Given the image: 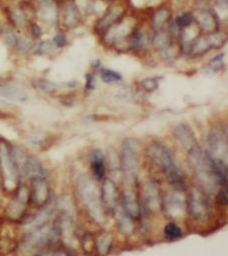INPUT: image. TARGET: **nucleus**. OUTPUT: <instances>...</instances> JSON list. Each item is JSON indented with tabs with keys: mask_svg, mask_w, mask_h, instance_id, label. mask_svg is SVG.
<instances>
[{
	"mask_svg": "<svg viewBox=\"0 0 228 256\" xmlns=\"http://www.w3.org/2000/svg\"><path fill=\"white\" fill-rule=\"evenodd\" d=\"M146 155L150 163L166 176L175 189L183 190L185 186L184 172L175 154L168 146L161 142L153 141L148 145Z\"/></svg>",
	"mask_w": 228,
	"mask_h": 256,
	"instance_id": "nucleus-1",
	"label": "nucleus"
},
{
	"mask_svg": "<svg viewBox=\"0 0 228 256\" xmlns=\"http://www.w3.org/2000/svg\"><path fill=\"white\" fill-rule=\"evenodd\" d=\"M188 164L199 182L200 188L206 194H212L217 187H220V178L214 160L207 151L199 145L188 151Z\"/></svg>",
	"mask_w": 228,
	"mask_h": 256,
	"instance_id": "nucleus-2",
	"label": "nucleus"
},
{
	"mask_svg": "<svg viewBox=\"0 0 228 256\" xmlns=\"http://www.w3.org/2000/svg\"><path fill=\"white\" fill-rule=\"evenodd\" d=\"M59 239L57 221H50L39 228L26 232L21 243L17 246V253L19 256H37Z\"/></svg>",
	"mask_w": 228,
	"mask_h": 256,
	"instance_id": "nucleus-3",
	"label": "nucleus"
},
{
	"mask_svg": "<svg viewBox=\"0 0 228 256\" xmlns=\"http://www.w3.org/2000/svg\"><path fill=\"white\" fill-rule=\"evenodd\" d=\"M77 192L79 198L89 216L97 223H103L106 219L105 207L101 197V189L95 179L82 175L77 181Z\"/></svg>",
	"mask_w": 228,
	"mask_h": 256,
	"instance_id": "nucleus-4",
	"label": "nucleus"
},
{
	"mask_svg": "<svg viewBox=\"0 0 228 256\" xmlns=\"http://www.w3.org/2000/svg\"><path fill=\"white\" fill-rule=\"evenodd\" d=\"M140 144L134 138H125L121 143L119 163L124 180L132 184L135 182L139 170Z\"/></svg>",
	"mask_w": 228,
	"mask_h": 256,
	"instance_id": "nucleus-5",
	"label": "nucleus"
},
{
	"mask_svg": "<svg viewBox=\"0 0 228 256\" xmlns=\"http://www.w3.org/2000/svg\"><path fill=\"white\" fill-rule=\"evenodd\" d=\"M0 178L4 191L14 192L19 186V170L11 146L4 140H0Z\"/></svg>",
	"mask_w": 228,
	"mask_h": 256,
	"instance_id": "nucleus-6",
	"label": "nucleus"
},
{
	"mask_svg": "<svg viewBox=\"0 0 228 256\" xmlns=\"http://www.w3.org/2000/svg\"><path fill=\"white\" fill-rule=\"evenodd\" d=\"M186 210L195 221L205 220L210 212L207 194L199 187L190 188L186 196Z\"/></svg>",
	"mask_w": 228,
	"mask_h": 256,
	"instance_id": "nucleus-7",
	"label": "nucleus"
},
{
	"mask_svg": "<svg viewBox=\"0 0 228 256\" xmlns=\"http://www.w3.org/2000/svg\"><path fill=\"white\" fill-rule=\"evenodd\" d=\"M208 154L217 161H222L227 163L228 156V137L227 129L222 125L214 126L207 138Z\"/></svg>",
	"mask_w": 228,
	"mask_h": 256,
	"instance_id": "nucleus-8",
	"label": "nucleus"
},
{
	"mask_svg": "<svg viewBox=\"0 0 228 256\" xmlns=\"http://www.w3.org/2000/svg\"><path fill=\"white\" fill-rule=\"evenodd\" d=\"M136 25V21L126 14L122 19L112 25L101 38L106 45L117 46L127 40L129 35L137 28Z\"/></svg>",
	"mask_w": 228,
	"mask_h": 256,
	"instance_id": "nucleus-9",
	"label": "nucleus"
},
{
	"mask_svg": "<svg viewBox=\"0 0 228 256\" xmlns=\"http://www.w3.org/2000/svg\"><path fill=\"white\" fill-rule=\"evenodd\" d=\"M30 203V189L26 185H20L14 191V196L5 208V216L10 221L24 219L26 209Z\"/></svg>",
	"mask_w": 228,
	"mask_h": 256,
	"instance_id": "nucleus-10",
	"label": "nucleus"
},
{
	"mask_svg": "<svg viewBox=\"0 0 228 256\" xmlns=\"http://www.w3.org/2000/svg\"><path fill=\"white\" fill-rule=\"evenodd\" d=\"M127 13L126 6L123 3L114 2L111 5L107 6L106 10L102 14V16L98 19L94 26V31L102 36L112 25L122 19Z\"/></svg>",
	"mask_w": 228,
	"mask_h": 256,
	"instance_id": "nucleus-11",
	"label": "nucleus"
},
{
	"mask_svg": "<svg viewBox=\"0 0 228 256\" xmlns=\"http://www.w3.org/2000/svg\"><path fill=\"white\" fill-rule=\"evenodd\" d=\"M181 189H175L168 192L162 199V206L167 216L173 219L180 218L186 210V197Z\"/></svg>",
	"mask_w": 228,
	"mask_h": 256,
	"instance_id": "nucleus-12",
	"label": "nucleus"
},
{
	"mask_svg": "<svg viewBox=\"0 0 228 256\" xmlns=\"http://www.w3.org/2000/svg\"><path fill=\"white\" fill-rule=\"evenodd\" d=\"M30 181V203L41 208L49 202L51 195L47 175L33 177Z\"/></svg>",
	"mask_w": 228,
	"mask_h": 256,
	"instance_id": "nucleus-13",
	"label": "nucleus"
},
{
	"mask_svg": "<svg viewBox=\"0 0 228 256\" xmlns=\"http://www.w3.org/2000/svg\"><path fill=\"white\" fill-rule=\"evenodd\" d=\"M160 187L153 180H147L142 186V202L145 209L150 213H157L162 207Z\"/></svg>",
	"mask_w": 228,
	"mask_h": 256,
	"instance_id": "nucleus-14",
	"label": "nucleus"
},
{
	"mask_svg": "<svg viewBox=\"0 0 228 256\" xmlns=\"http://www.w3.org/2000/svg\"><path fill=\"white\" fill-rule=\"evenodd\" d=\"M61 5L62 8L59 11L61 26L66 30L78 27L82 22V13L78 6L73 2V0H66Z\"/></svg>",
	"mask_w": 228,
	"mask_h": 256,
	"instance_id": "nucleus-15",
	"label": "nucleus"
},
{
	"mask_svg": "<svg viewBox=\"0 0 228 256\" xmlns=\"http://www.w3.org/2000/svg\"><path fill=\"white\" fill-rule=\"evenodd\" d=\"M194 22L202 33H212L218 31L219 22L217 15L209 8H199L193 14Z\"/></svg>",
	"mask_w": 228,
	"mask_h": 256,
	"instance_id": "nucleus-16",
	"label": "nucleus"
},
{
	"mask_svg": "<svg viewBox=\"0 0 228 256\" xmlns=\"http://www.w3.org/2000/svg\"><path fill=\"white\" fill-rule=\"evenodd\" d=\"M58 4L53 0H39L38 6H36V16L49 25L58 23L59 20V9Z\"/></svg>",
	"mask_w": 228,
	"mask_h": 256,
	"instance_id": "nucleus-17",
	"label": "nucleus"
},
{
	"mask_svg": "<svg viewBox=\"0 0 228 256\" xmlns=\"http://www.w3.org/2000/svg\"><path fill=\"white\" fill-rule=\"evenodd\" d=\"M101 189V197L104 204L105 209L114 210L118 207V203L120 200V194L116 184L109 178H105Z\"/></svg>",
	"mask_w": 228,
	"mask_h": 256,
	"instance_id": "nucleus-18",
	"label": "nucleus"
},
{
	"mask_svg": "<svg viewBox=\"0 0 228 256\" xmlns=\"http://www.w3.org/2000/svg\"><path fill=\"white\" fill-rule=\"evenodd\" d=\"M173 135L180 145L187 151L198 145L192 128L185 123H179L173 128Z\"/></svg>",
	"mask_w": 228,
	"mask_h": 256,
	"instance_id": "nucleus-19",
	"label": "nucleus"
},
{
	"mask_svg": "<svg viewBox=\"0 0 228 256\" xmlns=\"http://www.w3.org/2000/svg\"><path fill=\"white\" fill-rule=\"evenodd\" d=\"M119 202L121 203V208L123 211L132 220H137L140 217L141 206L136 195L132 191H124L120 196Z\"/></svg>",
	"mask_w": 228,
	"mask_h": 256,
	"instance_id": "nucleus-20",
	"label": "nucleus"
},
{
	"mask_svg": "<svg viewBox=\"0 0 228 256\" xmlns=\"http://www.w3.org/2000/svg\"><path fill=\"white\" fill-rule=\"evenodd\" d=\"M126 42V49L128 51L137 53L140 52L148 47L150 44V37L148 33L145 31H141L139 29H135L127 38Z\"/></svg>",
	"mask_w": 228,
	"mask_h": 256,
	"instance_id": "nucleus-21",
	"label": "nucleus"
},
{
	"mask_svg": "<svg viewBox=\"0 0 228 256\" xmlns=\"http://www.w3.org/2000/svg\"><path fill=\"white\" fill-rule=\"evenodd\" d=\"M151 46L158 52L175 44V36L169 30H158L154 31L150 38Z\"/></svg>",
	"mask_w": 228,
	"mask_h": 256,
	"instance_id": "nucleus-22",
	"label": "nucleus"
},
{
	"mask_svg": "<svg viewBox=\"0 0 228 256\" xmlns=\"http://www.w3.org/2000/svg\"><path fill=\"white\" fill-rule=\"evenodd\" d=\"M90 167L96 180H102L105 175V159L100 149H93L90 153Z\"/></svg>",
	"mask_w": 228,
	"mask_h": 256,
	"instance_id": "nucleus-23",
	"label": "nucleus"
},
{
	"mask_svg": "<svg viewBox=\"0 0 228 256\" xmlns=\"http://www.w3.org/2000/svg\"><path fill=\"white\" fill-rule=\"evenodd\" d=\"M172 19V12L171 10L164 6L157 8L153 14L151 15V28L153 31H158L162 30L165 28V26L171 21Z\"/></svg>",
	"mask_w": 228,
	"mask_h": 256,
	"instance_id": "nucleus-24",
	"label": "nucleus"
},
{
	"mask_svg": "<svg viewBox=\"0 0 228 256\" xmlns=\"http://www.w3.org/2000/svg\"><path fill=\"white\" fill-rule=\"evenodd\" d=\"M210 50H212V49H211L210 43L208 41L207 35L205 33H201L195 39V41L192 43V45L190 46L188 56L192 57V58L201 57V56L207 54Z\"/></svg>",
	"mask_w": 228,
	"mask_h": 256,
	"instance_id": "nucleus-25",
	"label": "nucleus"
},
{
	"mask_svg": "<svg viewBox=\"0 0 228 256\" xmlns=\"http://www.w3.org/2000/svg\"><path fill=\"white\" fill-rule=\"evenodd\" d=\"M0 98L7 99L10 101L24 102L28 99V95L24 90L18 87L7 86L3 84V85H0Z\"/></svg>",
	"mask_w": 228,
	"mask_h": 256,
	"instance_id": "nucleus-26",
	"label": "nucleus"
},
{
	"mask_svg": "<svg viewBox=\"0 0 228 256\" xmlns=\"http://www.w3.org/2000/svg\"><path fill=\"white\" fill-rule=\"evenodd\" d=\"M115 209H117V207ZM116 222L118 229L124 234H130L134 229L133 220L123 211L122 208H119V210L117 209L116 211Z\"/></svg>",
	"mask_w": 228,
	"mask_h": 256,
	"instance_id": "nucleus-27",
	"label": "nucleus"
},
{
	"mask_svg": "<svg viewBox=\"0 0 228 256\" xmlns=\"http://www.w3.org/2000/svg\"><path fill=\"white\" fill-rule=\"evenodd\" d=\"M95 239V248L101 255H105L109 252L112 246V235L108 232H103Z\"/></svg>",
	"mask_w": 228,
	"mask_h": 256,
	"instance_id": "nucleus-28",
	"label": "nucleus"
},
{
	"mask_svg": "<svg viewBox=\"0 0 228 256\" xmlns=\"http://www.w3.org/2000/svg\"><path fill=\"white\" fill-rule=\"evenodd\" d=\"M192 23H194L193 13L190 11H185L174 19L172 27L180 32V30L190 26Z\"/></svg>",
	"mask_w": 228,
	"mask_h": 256,
	"instance_id": "nucleus-29",
	"label": "nucleus"
},
{
	"mask_svg": "<svg viewBox=\"0 0 228 256\" xmlns=\"http://www.w3.org/2000/svg\"><path fill=\"white\" fill-rule=\"evenodd\" d=\"M54 49L55 46L52 40H40L38 43L34 44L32 53L37 56H45L51 54Z\"/></svg>",
	"mask_w": 228,
	"mask_h": 256,
	"instance_id": "nucleus-30",
	"label": "nucleus"
},
{
	"mask_svg": "<svg viewBox=\"0 0 228 256\" xmlns=\"http://www.w3.org/2000/svg\"><path fill=\"white\" fill-rule=\"evenodd\" d=\"M205 34L207 35V38H208V41L210 43L212 50L222 48L227 42L226 35L224 33L220 32L219 30L212 32V33H205Z\"/></svg>",
	"mask_w": 228,
	"mask_h": 256,
	"instance_id": "nucleus-31",
	"label": "nucleus"
},
{
	"mask_svg": "<svg viewBox=\"0 0 228 256\" xmlns=\"http://www.w3.org/2000/svg\"><path fill=\"white\" fill-rule=\"evenodd\" d=\"M34 39L31 38L30 35L28 36H23V37H18L17 44L14 48L16 52L19 54H26L28 52H32V49L34 47Z\"/></svg>",
	"mask_w": 228,
	"mask_h": 256,
	"instance_id": "nucleus-32",
	"label": "nucleus"
},
{
	"mask_svg": "<svg viewBox=\"0 0 228 256\" xmlns=\"http://www.w3.org/2000/svg\"><path fill=\"white\" fill-rule=\"evenodd\" d=\"M36 86L39 90L47 94L56 93L60 89V85L58 83L48 80L46 78H38L36 80Z\"/></svg>",
	"mask_w": 228,
	"mask_h": 256,
	"instance_id": "nucleus-33",
	"label": "nucleus"
},
{
	"mask_svg": "<svg viewBox=\"0 0 228 256\" xmlns=\"http://www.w3.org/2000/svg\"><path fill=\"white\" fill-rule=\"evenodd\" d=\"M18 244L16 241L8 236H0V255L5 256L15 249H17Z\"/></svg>",
	"mask_w": 228,
	"mask_h": 256,
	"instance_id": "nucleus-34",
	"label": "nucleus"
},
{
	"mask_svg": "<svg viewBox=\"0 0 228 256\" xmlns=\"http://www.w3.org/2000/svg\"><path fill=\"white\" fill-rule=\"evenodd\" d=\"M99 73L102 81L105 83H116L122 79V75L119 72L109 68H100Z\"/></svg>",
	"mask_w": 228,
	"mask_h": 256,
	"instance_id": "nucleus-35",
	"label": "nucleus"
},
{
	"mask_svg": "<svg viewBox=\"0 0 228 256\" xmlns=\"http://www.w3.org/2000/svg\"><path fill=\"white\" fill-rule=\"evenodd\" d=\"M4 39V42L5 44L10 48V49H13L15 48L16 44H17V41H18V36L15 32V29L12 28L11 26L7 25L6 27H4L3 29V34H2V37Z\"/></svg>",
	"mask_w": 228,
	"mask_h": 256,
	"instance_id": "nucleus-36",
	"label": "nucleus"
},
{
	"mask_svg": "<svg viewBox=\"0 0 228 256\" xmlns=\"http://www.w3.org/2000/svg\"><path fill=\"white\" fill-rule=\"evenodd\" d=\"M164 235L169 240H176L181 237V228L174 222H169L164 227Z\"/></svg>",
	"mask_w": 228,
	"mask_h": 256,
	"instance_id": "nucleus-37",
	"label": "nucleus"
},
{
	"mask_svg": "<svg viewBox=\"0 0 228 256\" xmlns=\"http://www.w3.org/2000/svg\"><path fill=\"white\" fill-rule=\"evenodd\" d=\"M140 87L146 93L154 92L159 85V80L157 77H147L140 81Z\"/></svg>",
	"mask_w": 228,
	"mask_h": 256,
	"instance_id": "nucleus-38",
	"label": "nucleus"
},
{
	"mask_svg": "<svg viewBox=\"0 0 228 256\" xmlns=\"http://www.w3.org/2000/svg\"><path fill=\"white\" fill-rule=\"evenodd\" d=\"M37 256H72V254L63 248L49 247L40 252Z\"/></svg>",
	"mask_w": 228,
	"mask_h": 256,
	"instance_id": "nucleus-39",
	"label": "nucleus"
},
{
	"mask_svg": "<svg viewBox=\"0 0 228 256\" xmlns=\"http://www.w3.org/2000/svg\"><path fill=\"white\" fill-rule=\"evenodd\" d=\"M52 42L55 46V48H58V49H63L67 46L68 44V40H67V36L65 34L64 31L60 30L58 31L52 38Z\"/></svg>",
	"mask_w": 228,
	"mask_h": 256,
	"instance_id": "nucleus-40",
	"label": "nucleus"
},
{
	"mask_svg": "<svg viewBox=\"0 0 228 256\" xmlns=\"http://www.w3.org/2000/svg\"><path fill=\"white\" fill-rule=\"evenodd\" d=\"M223 57H224V54L221 53V54L216 55L212 59H210V61L207 63L208 68L211 69L212 71H220V70H222L223 67H224Z\"/></svg>",
	"mask_w": 228,
	"mask_h": 256,
	"instance_id": "nucleus-41",
	"label": "nucleus"
},
{
	"mask_svg": "<svg viewBox=\"0 0 228 256\" xmlns=\"http://www.w3.org/2000/svg\"><path fill=\"white\" fill-rule=\"evenodd\" d=\"M28 29H29V32H30L29 35L34 40H39L43 35V31H42L41 26L34 20L30 21V23L28 25Z\"/></svg>",
	"mask_w": 228,
	"mask_h": 256,
	"instance_id": "nucleus-42",
	"label": "nucleus"
},
{
	"mask_svg": "<svg viewBox=\"0 0 228 256\" xmlns=\"http://www.w3.org/2000/svg\"><path fill=\"white\" fill-rule=\"evenodd\" d=\"M216 201L221 206H226L228 203V193H227V186L219 187L217 194H216Z\"/></svg>",
	"mask_w": 228,
	"mask_h": 256,
	"instance_id": "nucleus-43",
	"label": "nucleus"
},
{
	"mask_svg": "<svg viewBox=\"0 0 228 256\" xmlns=\"http://www.w3.org/2000/svg\"><path fill=\"white\" fill-rule=\"evenodd\" d=\"M81 245L86 252H91L92 250L95 249V239L91 235L85 234L82 238Z\"/></svg>",
	"mask_w": 228,
	"mask_h": 256,
	"instance_id": "nucleus-44",
	"label": "nucleus"
},
{
	"mask_svg": "<svg viewBox=\"0 0 228 256\" xmlns=\"http://www.w3.org/2000/svg\"><path fill=\"white\" fill-rule=\"evenodd\" d=\"M94 83H95V78L92 73H88L85 76V90L86 91H91L94 89Z\"/></svg>",
	"mask_w": 228,
	"mask_h": 256,
	"instance_id": "nucleus-45",
	"label": "nucleus"
},
{
	"mask_svg": "<svg viewBox=\"0 0 228 256\" xmlns=\"http://www.w3.org/2000/svg\"><path fill=\"white\" fill-rule=\"evenodd\" d=\"M56 4H58V5H61L62 3H64L66 0H53Z\"/></svg>",
	"mask_w": 228,
	"mask_h": 256,
	"instance_id": "nucleus-46",
	"label": "nucleus"
},
{
	"mask_svg": "<svg viewBox=\"0 0 228 256\" xmlns=\"http://www.w3.org/2000/svg\"><path fill=\"white\" fill-rule=\"evenodd\" d=\"M3 29H4V27L1 25V23H0V38L2 37V34H3Z\"/></svg>",
	"mask_w": 228,
	"mask_h": 256,
	"instance_id": "nucleus-47",
	"label": "nucleus"
},
{
	"mask_svg": "<svg viewBox=\"0 0 228 256\" xmlns=\"http://www.w3.org/2000/svg\"><path fill=\"white\" fill-rule=\"evenodd\" d=\"M3 191V186H2V182H1V178H0V199H1V193Z\"/></svg>",
	"mask_w": 228,
	"mask_h": 256,
	"instance_id": "nucleus-48",
	"label": "nucleus"
},
{
	"mask_svg": "<svg viewBox=\"0 0 228 256\" xmlns=\"http://www.w3.org/2000/svg\"><path fill=\"white\" fill-rule=\"evenodd\" d=\"M4 84V78L0 75V85H3Z\"/></svg>",
	"mask_w": 228,
	"mask_h": 256,
	"instance_id": "nucleus-49",
	"label": "nucleus"
},
{
	"mask_svg": "<svg viewBox=\"0 0 228 256\" xmlns=\"http://www.w3.org/2000/svg\"><path fill=\"white\" fill-rule=\"evenodd\" d=\"M17 1V4L18 3H21V2H26V1H33V0H16Z\"/></svg>",
	"mask_w": 228,
	"mask_h": 256,
	"instance_id": "nucleus-50",
	"label": "nucleus"
},
{
	"mask_svg": "<svg viewBox=\"0 0 228 256\" xmlns=\"http://www.w3.org/2000/svg\"><path fill=\"white\" fill-rule=\"evenodd\" d=\"M199 1H202V2H205V1H210V0H199Z\"/></svg>",
	"mask_w": 228,
	"mask_h": 256,
	"instance_id": "nucleus-51",
	"label": "nucleus"
},
{
	"mask_svg": "<svg viewBox=\"0 0 228 256\" xmlns=\"http://www.w3.org/2000/svg\"><path fill=\"white\" fill-rule=\"evenodd\" d=\"M105 1H116V0H105Z\"/></svg>",
	"mask_w": 228,
	"mask_h": 256,
	"instance_id": "nucleus-52",
	"label": "nucleus"
}]
</instances>
